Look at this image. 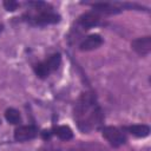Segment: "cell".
Segmentation results:
<instances>
[{
  "mask_svg": "<svg viewBox=\"0 0 151 151\" xmlns=\"http://www.w3.org/2000/svg\"><path fill=\"white\" fill-rule=\"evenodd\" d=\"M74 118L78 127L85 132L97 127L103 122V112L92 92L81 93L74 107Z\"/></svg>",
  "mask_w": 151,
  "mask_h": 151,
  "instance_id": "1",
  "label": "cell"
},
{
  "mask_svg": "<svg viewBox=\"0 0 151 151\" xmlns=\"http://www.w3.org/2000/svg\"><path fill=\"white\" fill-rule=\"evenodd\" d=\"M103 137L114 147H118L126 143L125 134L116 126H105L103 129Z\"/></svg>",
  "mask_w": 151,
  "mask_h": 151,
  "instance_id": "2",
  "label": "cell"
},
{
  "mask_svg": "<svg viewBox=\"0 0 151 151\" xmlns=\"http://www.w3.org/2000/svg\"><path fill=\"white\" fill-rule=\"evenodd\" d=\"M38 134V129L34 125H22L15 129L14 131V139L17 142H25L33 139Z\"/></svg>",
  "mask_w": 151,
  "mask_h": 151,
  "instance_id": "3",
  "label": "cell"
},
{
  "mask_svg": "<svg viewBox=\"0 0 151 151\" xmlns=\"http://www.w3.org/2000/svg\"><path fill=\"white\" fill-rule=\"evenodd\" d=\"M60 21V15L51 11H40L38 15L32 17V22L35 25H48L57 24Z\"/></svg>",
  "mask_w": 151,
  "mask_h": 151,
  "instance_id": "4",
  "label": "cell"
},
{
  "mask_svg": "<svg viewBox=\"0 0 151 151\" xmlns=\"http://www.w3.org/2000/svg\"><path fill=\"white\" fill-rule=\"evenodd\" d=\"M131 46L133 51L139 55H146L151 51V37L146 35V37L137 38L131 42Z\"/></svg>",
  "mask_w": 151,
  "mask_h": 151,
  "instance_id": "5",
  "label": "cell"
},
{
  "mask_svg": "<svg viewBox=\"0 0 151 151\" xmlns=\"http://www.w3.org/2000/svg\"><path fill=\"white\" fill-rule=\"evenodd\" d=\"M101 44H103V38L99 34H91L80 42L79 48L81 51H92L98 48Z\"/></svg>",
  "mask_w": 151,
  "mask_h": 151,
  "instance_id": "6",
  "label": "cell"
},
{
  "mask_svg": "<svg viewBox=\"0 0 151 151\" xmlns=\"http://www.w3.org/2000/svg\"><path fill=\"white\" fill-rule=\"evenodd\" d=\"M79 24L86 29L91 28V27H94V26H97L99 24V15L93 13V12H87V13L80 15Z\"/></svg>",
  "mask_w": 151,
  "mask_h": 151,
  "instance_id": "7",
  "label": "cell"
},
{
  "mask_svg": "<svg viewBox=\"0 0 151 151\" xmlns=\"http://www.w3.org/2000/svg\"><path fill=\"white\" fill-rule=\"evenodd\" d=\"M70 151H107V150L104 145L97 142H87L73 146L72 149H70Z\"/></svg>",
  "mask_w": 151,
  "mask_h": 151,
  "instance_id": "8",
  "label": "cell"
},
{
  "mask_svg": "<svg viewBox=\"0 0 151 151\" xmlns=\"http://www.w3.org/2000/svg\"><path fill=\"white\" fill-rule=\"evenodd\" d=\"M127 132H130L131 134L136 136V137H146L150 133V127L147 125L144 124H139V125H131V126H126L125 127Z\"/></svg>",
  "mask_w": 151,
  "mask_h": 151,
  "instance_id": "9",
  "label": "cell"
},
{
  "mask_svg": "<svg viewBox=\"0 0 151 151\" xmlns=\"http://www.w3.org/2000/svg\"><path fill=\"white\" fill-rule=\"evenodd\" d=\"M54 133L63 140H70L73 138V132L72 130L66 126V125H61V126H58L55 130H54Z\"/></svg>",
  "mask_w": 151,
  "mask_h": 151,
  "instance_id": "10",
  "label": "cell"
},
{
  "mask_svg": "<svg viewBox=\"0 0 151 151\" xmlns=\"http://www.w3.org/2000/svg\"><path fill=\"white\" fill-rule=\"evenodd\" d=\"M5 118H6V120H7L8 123L14 124V125H17V124H19V123L21 122V116H20L19 111L15 110V109H12V107L6 110V112H5Z\"/></svg>",
  "mask_w": 151,
  "mask_h": 151,
  "instance_id": "11",
  "label": "cell"
},
{
  "mask_svg": "<svg viewBox=\"0 0 151 151\" xmlns=\"http://www.w3.org/2000/svg\"><path fill=\"white\" fill-rule=\"evenodd\" d=\"M93 8L97 12H101V13H106V14H116L119 12V9L114 6H112L111 4H94Z\"/></svg>",
  "mask_w": 151,
  "mask_h": 151,
  "instance_id": "12",
  "label": "cell"
},
{
  "mask_svg": "<svg viewBox=\"0 0 151 151\" xmlns=\"http://www.w3.org/2000/svg\"><path fill=\"white\" fill-rule=\"evenodd\" d=\"M47 67L50 68V71H55L59 66H60V63H61V55L59 53H54L52 54L47 60H45Z\"/></svg>",
  "mask_w": 151,
  "mask_h": 151,
  "instance_id": "13",
  "label": "cell"
},
{
  "mask_svg": "<svg viewBox=\"0 0 151 151\" xmlns=\"http://www.w3.org/2000/svg\"><path fill=\"white\" fill-rule=\"evenodd\" d=\"M34 72H35V74H37L39 78H46V77H48V74L51 73V71H50V68L47 67V65H46L45 61L37 64V65L34 66Z\"/></svg>",
  "mask_w": 151,
  "mask_h": 151,
  "instance_id": "14",
  "label": "cell"
},
{
  "mask_svg": "<svg viewBox=\"0 0 151 151\" xmlns=\"http://www.w3.org/2000/svg\"><path fill=\"white\" fill-rule=\"evenodd\" d=\"M18 6H19V4L17 1H13V0H6V1H4V7L7 11H11V12L15 11L18 8Z\"/></svg>",
  "mask_w": 151,
  "mask_h": 151,
  "instance_id": "15",
  "label": "cell"
},
{
  "mask_svg": "<svg viewBox=\"0 0 151 151\" xmlns=\"http://www.w3.org/2000/svg\"><path fill=\"white\" fill-rule=\"evenodd\" d=\"M37 151H48V150H47L46 147H40V149H39V150H37Z\"/></svg>",
  "mask_w": 151,
  "mask_h": 151,
  "instance_id": "16",
  "label": "cell"
},
{
  "mask_svg": "<svg viewBox=\"0 0 151 151\" xmlns=\"http://www.w3.org/2000/svg\"><path fill=\"white\" fill-rule=\"evenodd\" d=\"M2 29H4V25H2V24H0V33L2 32Z\"/></svg>",
  "mask_w": 151,
  "mask_h": 151,
  "instance_id": "17",
  "label": "cell"
}]
</instances>
